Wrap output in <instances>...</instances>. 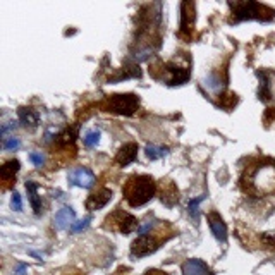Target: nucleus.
<instances>
[{
  "label": "nucleus",
  "mask_w": 275,
  "mask_h": 275,
  "mask_svg": "<svg viewBox=\"0 0 275 275\" xmlns=\"http://www.w3.org/2000/svg\"><path fill=\"white\" fill-rule=\"evenodd\" d=\"M155 194V184L151 181V177L146 176H134L131 177L124 186V196L126 202L133 207H141L146 202H150Z\"/></svg>",
  "instance_id": "nucleus-1"
},
{
  "label": "nucleus",
  "mask_w": 275,
  "mask_h": 275,
  "mask_svg": "<svg viewBox=\"0 0 275 275\" xmlns=\"http://www.w3.org/2000/svg\"><path fill=\"white\" fill-rule=\"evenodd\" d=\"M230 9L234 11L235 19L243 21V19H260V21H268L272 19L275 12L272 9L260 6L256 2H234L229 4Z\"/></svg>",
  "instance_id": "nucleus-2"
},
{
  "label": "nucleus",
  "mask_w": 275,
  "mask_h": 275,
  "mask_svg": "<svg viewBox=\"0 0 275 275\" xmlns=\"http://www.w3.org/2000/svg\"><path fill=\"white\" fill-rule=\"evenodd\" d=\"M251 184L255 186L256 191H261V193H268L275 187V169L270 167V165H263L256 170L251 176Z\"/></svg>",
  "instance_id": "nucleus-3"
},
{
  "label": "nucleus",
  "mask_w": 275,
  "mask_h": 275,
  "mask_svg": "<svg viewBox=\"0 0 275 275\" xmlns=\"http://www.w3.org/2000/svg\"><path fill=\"white\" fill-rule=\"evenodd\" d=\"M139 105V100L134 95H113L108 100V112H115V113H128L131 115Z\"/></svg>",
  "instance_id": "nucleus-4"
},
{
  "label": "nucleus",
  "mask_w": 275,
  "mask_h": 275,
  "mask_svg": "<svg viewBox=\"0 0 275 275\" xmlns=\"http://www.w3.org/2000/svg\"><path fill=\"white\" fill-rule=\"evenodd\" d=\"M108 224H110L113 229L128 234V232H131V230H134L138 227V220L134 219L133 215L126 213V212H115L113 215L108 217Z\"/></svg>",
  "instance_id": "nucleus-5"
},
{
  "label": "nucleus",
  "mask_w": 275,
  "mask_h": 275,
  "mask_svg": "<svg viewBox=\"0 0 275 275\" xmlns=\"http://www.w3.org/2000/svg\"><path fill=\"white\" fill-rule=\"evenodd\" d=\"M67 179H69V184L77 186V187H85V189H90V187L95 184V176L88 169H83V167L71 170Z\"/></svg>",
  "instance_id": "nucleus-6"
},
{
  "label": "nucleus",
  "mask_w": 275,
  "mask_h": 275,
  "mask_svg": "<svg viewBox=\"0 0 275 275\" xmlns=\"http://www.w3.org/2000/svg\"><path fill=\"white\" fill-rule=\"evenodd\" d=\"M261 86H260V98L275 100V72L260 74Z\"/></svg>",
  "instance_id": "nucleus-7"
},
{
  "label": "nucleus",
  "mask_w": 275,
  "mask_h": 275,
  "mask_svg": "<svg viewBox=\"0 0 275 275\" xmlns=\"http://www.w3.org/2000/svg\"><path fill=\"white\" fill-rule=\"evenodd\" d=\"M74 210L69 207H64L62 210H59L55 213V219H54V225L57 227L59 230H64V229H69L72 227L74 224Z\"/></svg>",
  "instance_id": "nucleus-8"
},
{
  "label": "nucleus",
  "mask_w": 275,
  "mask_h": 275,
  "mask_svg": "<svg viewBox=\"0 0 275 275\" xmlns=\"http://www.w3.org/2000/svg\"><path fill=\"white\" fill-rule=\"evenodd\" d=\"M155 241H151L150 238H146V235H141V238L138 239L136 243L133 244V256L134 258H139V256H146L150 255L151 251H155Z\"/></svg>",
  "instance_id": "nucleus-9"
},
{
  "label": "nucleus",
  "mask_w": 275,
  "mask_h": 275,
  "mask_svg": "<svg viewBox=\"0 0 275 275\" xmlns=\"http://www.w3.org/2000/svg\"><path fill=\"white\" fill-rule=\"evenodd\" d=\"M210 227H212V232L213 235L217 238V241H220V243H225V239H227V227L225 224L222 222V219L217 213H212L210 215Z\"/></svg>",
  "instance_id": "nucleus-10"
},
{
  "label": "nucleus",
  "mask_w": 275,
  "mask_h": 275,
  "mask_svg": "<svg viewBox=\"0 0 275 275\" xmlns=\"http://www.w3.org/2000/svg\"><path fill=\"white\" fill-rule=\"evenodd\" d=\"M136 155H138V146L134 145V143H129V145H124L119 150L117 162H119L121 165H128V164L136 160Z\"/></svg>",
  "instance_id": "nucleus-11"
},
{
  "label": "nucleus",
  "mask_w": 275,
  "mask_h": 275,
  "mask_svg": "<svg viewBox=\"0 0 275 275\" xmlns=\"http://www.w3.org/2000/svg\"><path fill=\"white\" fill-rule=\"evenodd\" d=\"M112 198V191L108 189H102L100 193L90 196L88 202H86V205H88V208H91V210H95V208H102L105 207V205L110 202Z\"/></svg>",
  "instance_id": "nucleus-12"
},
{
  "label": "nucleus",
  "mask_w": 275,
  "mask_h": 275,
  "mask_svg": "<svg viewBox=\"0 0 275 275\" xmlns=\"http://www.w3.org/2000/svg\"><path fill=\"white\" fill-rule=\"evenodd\" d=\"M202 85H203V88L212 95H219L220 91L224 90V83H222V80L217 76V74H208L207 77H203Z\"/></svg>",
  "instance_id": "nucleus-13"
},
{
  "label": "nucleus",
  "mask_w": 275,
  "mask_h": 275,
  "mask_svg": "<svg viewBox=\"0 0 275 275\" xmlns=\"http://www.w3.org/2000/svg\"><path fill=\"white\" fill-rule=\"evenodd\" d=\"M182 273L184 275H210L208 268L205 267L203 261L200 260H187L182 267Z\"/></svg>",
  "instance_id": "nucleus-14"
},
{
  "label": "nucleus",
  "mask_w": 275,
  "mask_h": 275,
  "mask_svg": "<svg viewBox=\"0 0 275 275\" xmlns=\"http://www.w3.org/2000/svg\"><path fill=\"white\" fill-rule=\"evenodd\" d=\"M26 189H28V196H29V202H31V207L36 215H40L42 212V200L38 198V184L33 181L26 182Z\"/></svg>",
  "instance_id": "nucleus-15"
},
{
  "label": "nucleus",
  "mask_w": 275,
  "mask_h": 275,
  "mask_svg": "<svg viewBox=\"0 0 275 275\" xmlns=\"http://www.w3.org/2000/svg\"><path fill=\"white\" fill-rule=\"evenodd\" d=\"M19 119L26 128H36L38 126V113L31 108H19Z\"/></svg>",
  "instance_id": "nucleus-16"
},
{
  "label": "nucleus",
  "mask_w": 275,
  "mask_h": 275,
  "mask_svg": "<svg viewBox=\"0 0 275 275\" xmlns=\"http://www.w3.org/2000/svg\"><path fill=\"white\" fill-rule=\"evenodd\" d=\"M19 170V162L17 160H9L2 165V170H0V176H2L4 181H11L12 177H14V174Z\"/></svg>",
  "instance_id": "nucleus-17"
},
{
  "label": "nucleus",
  "mask_w": 275,
  "mask_h": 275,
  "mask_svg": "<svg viewBox=\"0 0 275 275\" xmlns=\"http://www.w3.org/2000/svg\"><path fill=\"white\" fill-rule=\"evenodd\" d=\"M182 9V14H181V29L182 33H187L191 28H193V23H194V9L191 12H186V6L182 4L181 6Z\"/></svg>",
  "instance_id": "nucleus-18"
},
{
  "label": "nucleus",
  "mask_w": 275,
  "mask_h": 275,
  "mask_svg": "<svg viewBox=\"0 0 275 275\" xmlns=\"http://www.w3.org/2000/svg\"><path fill=\"white\" fill-rule=\"evenodd\" d=\"M145 151H146V156H148L150 160L164 159V156L169 153L167 148H164V146H155V145H148Z\"/></svg>",
  "instance_id": "nucleus-19"
},
{
  "label": "nucleus",
  "mask_w": 275,
  "mask_h": 275,
  "mask_svg": "<svg viewBox=\"0 0 275 275\" xmlns=\"http://www.w3.org/2000/svg\"><path fill=\"white\" fill-rule=\"evenodd\" d=\"M85 145L88 146V148H93V146H97L98 143H100V131L98 129H93V131H88V133L85 134Z\"/></svg>",
  "instance_id": "nucleus-20"
},
{
  "label": "nucleus",
  "mask_w": 275,
  "mask_h": 275,
  "mask_svg": "<svg viewBox=\"0 0 275 275\" xmlns=\"http://www.w3.org/2000/svg\"><path fill=\"white\" fill-rule=\"evenodd\" d=\"M203 200H205V196H198V198H194V200H191V202H189V215L193 217L194 220L200 219V207H198V205L202 203Z\"/></svg>",
  "instance_id": "nucleus-21"
},
{
  "label": "nucleus",
  "mask_w": 275,
  "mask_h": 275,
  "mask_svg": "<svg viewBox=\"0 0 275 275\" xmlns=\"http://www.w3.org/2000/svg\"><path fill=\"white\" fill-rule=\"evenodd\" d=\"M2 146H4V150H7V151H14L21 146V143H19V139H17V138L9 136V138H4Z\"/></svg>",
  "instance_id": "nucleus-22"
},
{
  "label": "nucleus",
  "mask_w": 275,
  "mask_h": 275,
  "mask_svg": "<svg viewBox=\"0 0 275 275\" xmlns=\"http://www.w3.org/2000/svg\"><path fill=\"white\" fill-rule=\"evenodd\" d=\"M90 222H91V217H86V219H83L80 222H76V224H72L71 230H72V232H81V230H85L86 227L90 225Z\"/></svg>",
  "instance_id": "nucleus-23"
},
{
  "label": "nucleus",
  "mask_w": 275,
  "mask_h": 275,
  "mask_svg": "<svg viewBox=\"0 0 275 275\" xmlns=\"http://www.w3.org/2000/svg\"><path fill=\"white\" fill-rule=\"evenodd\" d=\"M29 160H31L36 167H42L43 162H45V156H43L42 151H33V153H29Z\"/></svg>",
  "instance_id": "nucleus-24"
},
{
  "label": "nucleus",
  "mask_w": 275,
  "mask_h": 275,
  "mask_svg": "<svg viewBox=\"0 0 275 275\" xmlns=\"http://www.w3.org/2000/svg\"><path fill=\"white\" fill-rule=\"evenodd\" d=\"M153 225H155V220H153V219H148L141 227H138V234H139V235H146V232H148V230H150Z\"/></svg>",
  "instance_id": "nucleus-25"
},
{
  "label": "nucleus",
  "mask_w": 275,
  "mask_h": 275,
  "mask_svg": "<svg viewBox=\"0 0 275 275\" xmlns=\"http://www.w3.org/2000/svg\"><path fill=\"white\" fill-rule=\"evenodd\" d=\"M21 207H23V203H21V196L17 191L12 193V208H14L16 212H21Z\"/></svg>",
  "instance_id": "nucleus-26"
},
{
  "label": "nucleus",
  "mask_w": 275,
  "mask_h": 275,
  "mask_svg": "<svg viewBox=\"0 0 275 275\" xmlns=\"http://www.w3.org/2000/svg\"><path fill=\"white\" fill-rule=\"evenodd\" d=\"M16 122H6V124L2 126V129H0V133H2V136H7V133L11 129H16Z\"/></svg>",
  "instance_id": "nucleus-27"
},
{
  "label": "nucleus",
  "mask_w": 275,
  "mask_h": 275,
  "mask_svg": "<svg viewBox=\"0 0 275 275\" xmlns=\"http://www.w3.org/2000/svg\"><path fill=\"white\" fill-rule=\"evenodd\" d=\"M26 270H28V268H26V265H24V263H19V265L16 267V270H14V273H16V275H26Z\"/></svg>",
  "instance_id": "nucleus-28"
}]
</instances>
